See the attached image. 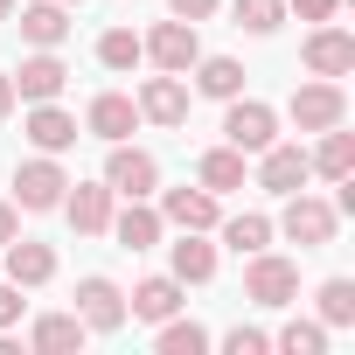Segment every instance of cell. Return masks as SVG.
Segmentation results:
<instances>
[{
  "label": "cell",
  "instance_id": "3",
  "mask_svg": "<svg viewBox=\"0 0 355 355\" xmlns=\"http://www.w3.org/2000/svg\"><path fill=\"white\" fill-rule=\"evenodd\" d=\"M105 189H112V196H125V202H146V196L160 189V160H153L146 146L112 139V153H105Z\"/></svg>",
  "mask_w": 355,
  "mask_h": 355
},
{
  "label": "cell",
  "instance_id": "24",
  "mask_svg": "<svg viewBox=\"0 0 355 355\" xmlns=\"http://www.w3.org/2000/svg\"><path fill=\"white\" fill-rule=\"evenodd\" d=\"M196 91L216 98V105H230V98L244 91V63H237V56H196Z\"/></svg>",
  "mask_w": 355,
  "mask_h": 355
},
{
  "label": "cell",
  "instance_id": "26",
  "mask_svg": "<svg viewBox=\"0 0 355 355\" xmlns=\"http://www.w3.org/2000/svg\"><path fill=\"white\" fill-rule=\"evenodd\" d=\"M216 230H223V244H230L237 258H251V251H265V244H272V216H258V209H244V216H223Z\"/></svg>",
  "mask_w": 355,
  "mask_h": 355
},
{
  "label": "cell",
  "instance_id": "11",
  "mask_svg": "<svg viewBox=\"0 0 355 355\" xmlns=\"http://www.w3.org/2000/svg\"><path fill=\"white\" fill-rule=\"evenodd\" d=\"M306 70L313 77H348L355 70V35L348 28H334V21H313V35H306Z\"/></svg>",
  "mask_w": 355,
  "mask_h": 355
},
{
  "label": "cell",
  "instance_id": "30",
  "mask_svg": "<svg viewBox=\"0 0 355 355\" xmlns=\"http://www.w3.org/2000/svg\"><path fill=\"white\" fill-rule=\"evenodd\" d=\"M313 300H320V320L327 327H355V279H327Z\"/></svg>",
  "mask_w": 355,
  "mask_h": 355
},
{
  "label": "cell",
  "instance_id": "20",
  "mask_svg": "<svg viewBox=\"0 0 355 355\" xmlns=\"http://www.w3.org/2000/svg\"><path fill=\"white\" fill-rule=\"evenodd\" d=\"M112 237H119V251H153L160 244V209H146V202H125V209H112V223H105Z\"/></svg>",
  "mask_w": 355,
  "mask_h": 355
},
{
  "label": "cell",
  "instance_id": "16",
  "mask_svg": "<svg viewBox=\"0 0 355 355\" xmlns=\"http://www.w3.org/2000/svg\"><path fill=\"white\" fill-rule=\"evenodd\" d=\"M21 132H28L35 153H70V146H77V119H70L56 98H49V105H28V125H21Z\"/></svg>",
  "mask_w": 355,
  "mask_h": 355
},
{
  "label": "cell",
  "instance_id": "18",
  "mask_svg": "<svg viewBox=\"0 0 355 355\" xmlns=\"http://www.w3.org/2000/svg\"><path fill=\"white\" fill-rule=\"evenodd\" d=\"M0 258H8V279H15L21 293L56 279V251H49V244H35V237H15V244H0Z\"/></svg>",
  "mask_w": 355,
  "mask_h": 355
},
{
  "label": "cell",
  "instance_id": "10",
  "mask_svg": "<svg viewBox=\"0 0 355 355\" xmlns=\"http://www.w3.org/2000/svg\"><path fill=\"white\" fill-rule=\"evenodd\" d=\"M160 223H174V230H202V237H209V230L223 223V202H216L202 182H196V189H167V196H160Z\"/></svg>",
  "mask_w": 355,
  "mask_h": 355
},
{
  "label": "cell",
  "instance_id": "27",
  "mask_svg": "<svg viewBox=\"0 0 355 355\" xmlns=\"http://www.w3.org/2000/svg\"><path fill=\"white\" fill-rule=\"evenodd\" d=\"M202 348H209V327L202 320H182V313L160 320V355H202Z\"/></svg>",
  "mask_w": 355,
  "mask_h": 355
},
{
  "label": "cell",
  "instance_id": "12",
  "mask_svg": "<svg viewBox=\"0 0 355 355\" xmlns=\"http://www.w3.org/2000/svg\"><path fill=\"white\" fill-rule=\"evenodd\" d=\"M63 84H70V70H63L56 49H35V56H21V70H15V98H21V105H49V98H63Z\"/></svg>",
  "mask_w": 355,
  "mask_h": 355
},
{
  "label": "cell",
  "instance_id": "33",
  "mask_svg": "<svg viewBox=\"0 0 355 355\" xmlns=\"http://www.w3.org/2000/svg\"><path fill=\"white\" fill-rule=\"evenodd\" d=\"M216 8H223V0H167V15H174V21H209Z\"/></svg>",
  "mask_w": 355,
  "mask_h": 355
},
{
  "label": "cell",
  "instance_id": "17",
  "mask_svg": "<svg viewBox=\"0 0 355 355\" xmlns=\"http://www.w3.org/2000/svg\"><path fill=\"white\" fill-rule=\"evenodd\" d=\"M196 182H202L209 196H230V189H244V182H251V153H237L230 139H223V146H209V153L196 160Z\"/></svg>",
  "mask_w": 355,
  "mask_h": 355
},
{
  "label": "cell",
  "instance_id": "25",
  "mask_svg": "<svg viewBox=\"0 0 355 355\" xmlns=\"http://www.w3.org/2000/svg\"><path fill=\"white\" fill-rule=\"evenodd\" d=\"M174 279L182 286H209L216 279V244H202V230H182V244H174Z\"/></svg>",
  "mask_w": 355,
  "mask_h": 355
},
{
  "label": "cell",
  "instance_id": "6",
  "mask_svg": "<svg viewBox=\"0 0 355 355\" xmlns=\"http://www.w3.org/2000/svg\"><path fill=\"white\" fill-rule=\"evenodd\" d=\"M139 49H146V63L153 70H167V77H189L196 70V56H202V42H196V21H160L153 35H139Z\"/></svg>",
  "mask_w": 355,
  "mask_h": 355
},
{
  "label": "cell",
  "instance_id": "5",
  "mask_svg": "<svg viewBox=\"0 0 355 355\" xmlns=\"http://www.w3.org/2000/svg\"><path fill=\"white\" fill-rule=\"evenodd\" d=\"M293 125L300 132H327V125H348V91L334 84V77H313V84H300L293 91Z\"/></svg>",
  "mask_w": 355,
  "mask_h": 355
},
{
  "label": "cell",
  "instance_id": "21",
  "mask_svg": "<svg viewBox=\"0 0 355 355\" xmlns=\"http://www.w3.org/2000/svg\"><path fill=\"white\" fill-rule=\"evenodd\" d=\"M84 334H91V327H84L77 313H35L28 348H35V355H77V348H84Z\"/></svg>",
  "mask_w": 355,
  "mask_h": 355
},
{
  "label": "cell",
  "instance_id": "13",
  "mask_svg": "<svg viewBox=\"0 0 355 355\" xmlns=\"http://www.w3.org/2000/svg\"><path fill=\"white\" fill-rule=\"evenodd\" d=\"M112 202H119V196H112L105 182H70V189H63V216H70V230H77V237H105Z\"/></svg>",
  "mask_w": 355,
  "mask_h": 355
},
{
  "label": "cell",
  "instance_id": "29",
  "mask_svg": "<svg viewBox=\"0 0 355 355\" xmlns=\"http://www.w3.org/2000/svg\"><path fill=\"white\" fill-rule=\"evenodd\" d=\"M230 15H237V28H244V35H279L286 0H230Z\"/></svg>",
  "mask_w": 355,
  "mask_h": 355
},
{
  "label": "cell",
  "instance_id": "23",
  "mask_svg": "<svg viewBox=\"0 0 355 355\" xmlns=\"http://www.w3.org/2000/svg\"><path fill=\"white\" fill-rule=\"evenodd\" d=\"M306 167H313V174H327V182H348V174H355V132L327 125V132H320V146L306 153Z\"/></svg>",
  "mask_w": 355,
  "mask_h": 355
},
{
  "label": "cell",
  "instance_id": "36",
  "mask_svg": "<svg viewBox=\"0 0 355 355\" xmlns=\"http://www.w3.org/2000/svg\"><path fill=\"white\" fill-rule=\"evenodd\" d=\"M15 237H21V209H15V202H0V244H15Z\"/></svg>",
  "mask_w": 355,
  "mask_h": 355
},
{
  "label": "cell",
  "instance_id": "34",
  "mask_svg": "<svg viewBox=\"0 0 355 355\" xmlns=\"http://www.w3.org/2000/svg\"><path fill=\"white\" fill-rule=\"evenodd\" d=\"M334 8L341 0H286V15H300V21H334Z\"/></svg>",
  "mask_w": 355,
  "mask_h": 355
},
{
  "label": "cell",
  "instance_id": "14",
  "mask_svg": "<svg viewBox=\"0 0 355 355\" xmlns=\"http://www.w3.org/2000/svg\"><path fill=\"white\" fill-rule=\"evenodd\" d=\"M132 105H139V119H146V125H182V119H189V84L160 70V77H146V84H139V98H132Z\"/></svg>",
  "mask_w": 355,
  "mask_h": 355
},
{
  "label": "cell",
  "instance_id": "32",
  "mask_svg": "<svg viewBox=\"0 0 355 355\" xmlns=\"http://www.w3.org/2000/svg\"><path fill=\"white\" fill-rule=\"evenodd\" d=\"M223 348H230V355H272V334H265V327H230Z\"/></svg>",
  "mask_w": 355,
  "mask_h": 355
},
{
  "label": "cell",
  "instance_id": "31",
  "mask_svg": "<svg viewBox=\"0 0 355 355\" xmlns=\"http://www.w3.org/2000/svg\"><path fill=\"white\" fill-rule=\"evenodd\" d=\"M272 348H286V355H320V348H327V320H286V327L272 334Z\"/></svg>",
  "mask_w": 355,
  "mask_h": 355
},
{
  "label": "cell",
  "instance_id": "15",
  "mask_svg": "<svg viewBox=\"0 0 355 355\" xmlns=\"http://www.w3.org/2000/svg\"><path fill=\"white\" fill-rule=\"evenodd\" d=\"M84 132H98L105 146H112V139H132V132H139V105H132L125 91H98L91 112H84Z\"/></svg>",
  "mask_w": 355,
  "mask_h": 355
},
{
  "label": "cell",
  "instance_id": "7",
  "mask_svg": "<svg viewBox=\"0 0 355 355\" xmlns=\"http://www.w3.org/2000/svg\"><path fill=\"white\" fill-rule=\"evenodd\" d=\"M223 139H230L237 153H265V146L279 139V112L237 91V98H230V112H223Z\"/></svg>",
  "mask_w": 355,
  "mask_h": 355
},
{
  "label": "cell",
  "instance_id": "2",
  "mask_svg": "<svg viewBox=\"0 0 355 355\" xmlns=\"http://www.w3.org/2000/svg\"><path fill=\"white\" fill-rule=\"evenodd\" d=\"M244 300L251 306H293L300 300V265L279 251H251L244 258Z\"/></svg>",
  "mask_w": 355,
  "mask_h": 355
},
{
  "label": "cell",
  "instance_id": "22",
  "mask_svg": "<svg viewBox=\"0 0 355 355\" xmlns=\"http://www.w3.org/2000/svg\"><path fill=\"white\" fill-rule=\"evenodd\" d=\"M70 35V8L63 0H35V8H21V42L28 49H63Z\"/></svg>",
  "mask_w": 355,
  "mask_h": 355
},
{
  "label": "cell",
  "instance_id": "8",
  "mask_svg": "<svg viewBox=\"0 0 355 355\" xmlns=\"http://www.w3.org/2000/svg\"><path fill=\"white\" fill-rule=\"evenodd\" d=\"M77 320H84L91 334H119V327H125V293H119L105 272L77 279Z\"/></svg>",
  "mask_w": 355,
  "mask_h": 355
},
{
  "label": "cell",
  "instance_id": "19",
  "mask_svg": "<svg viewBox=\"0 0 355 355\" xmlns=\"http://www.w3.org/2000/svg\"><path fill=\"white\" fill-rule=\"evenodd\" d=\"M182 293H189V286L174 279V272H160V279H139V286H132V306H125V313H132V320H153V327H160L167 313H182Z\"/></svg>",
  "mask_w": 355,
  "mask_h": 355
},
{
  "label": "cell",
  "instance_id": "1",
  "mask_svg": "<svg viewBox=\"0 0 355 355\" xmlns=\"http://www.w3.org/2000/svg\"><path fill=\"white\" fill-rule=\"evenodd\" d=\"M272 230H286L300 251H320V244H334L341 209H334V202H320V196H306V189H293V196H286V216H279Z\"/></svg>",
  "mask_w": 355,
  "mask_h": 355
},
{
  "label": "cell",
  "instance_id": "9",
  "mask_svg": "<svg viewBox=\"0 0 355 355\" xmlns=\"http://www.w3.org/2000/svg\"><path fill=\"white\" fill-rule=\"evenodd\" d=\"M251 160H258V189H265V196H293V189H306V182H313L306 146L272 139V146H265V153H251Z\"/></svg>",
  "mask_w": 355,
  "mask_h": 355
},
{
  "label": "cell",
  "instance_id": "39",
  "mask_svg": "<svg viewBox=\"0 0 355 355\" xmlns=\"http://www.w3.org/2000/svg\"><path fill=\"white\" fill-rule=\"evenodd\" d=\"M63 8H84V0H63Z\"/></svg>",
  "mask_w": 355,
  "mask_h": 355
},
{
  "label": "cell",
  "instance_id": "28",
  "mask_svg": "<svg viewBox=\"0 0 355 355\" xmlns=\"http://www.w3.org/2000/svg\"><path fill=\"white\" fill-rule=\"evenodd\" d=\"M98 63L125 77L132 63H146V49H139V35H132V28H105V35H98Z\"/></svg>",
  "mask_w": 355,
  "mask_h": 355
},
{
  "label": "cell",
  "instance_id": "4",
  "mask_svg": "<svg viewBox=\"0 0 355 355\" xmlns=\"http://www.w3.org/2000/svg\"><path fill=\"white\" fill-rule=\"evenodd\" d=\"M63 189H70V174L56 167V153H35L15 167V209L42 216V209H63Z\"/></svg>",
  "mask_w": 355,
  "mask_h": 355
},
{
  "label": "cell",
  "instance_id": "35",
  "mask_svg": "<svg viewBox=\"0 0 355 355\" xmlns=\"http://www.w3.org/2000/svg\"><path fill=\"white\" fill-rule=\"evenodd\" d=\"M21 306H28V300H21V286L8 279V286H0V334H8V327L21 320Z\"/></svg>",
  "mask_w": 355,
  "mask_h": 355
},
{
  "label": "cell",
  "instance_id": "38",
  "mask_svg": "<svg viewBox=\"0 0 355 355\" xmlns=\"http://www.w3.org/2000/svg\"><path fill=\"white\" fill-rule=\"evenodd\" d=\"M15 8H21V0H0V21H8V15H15Z\"/></svg>",
  "mask_w": 355,
  "mask_h": 355
},
{
  "label": "cell",
  "instance_id": "37",
  "mask_svg": "<svg viewBox=\"0 0 355 355\" xmlns=\"http://www.w3.org/2000/svg\"><path fill=\"white\" fill-rule=\"evenodd\" d=\"M8 112H15V77L0 70V119H8Z\"/></svg>",
  "mask_w": 355,
  "mask_h": 355
}]
</instances>
